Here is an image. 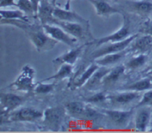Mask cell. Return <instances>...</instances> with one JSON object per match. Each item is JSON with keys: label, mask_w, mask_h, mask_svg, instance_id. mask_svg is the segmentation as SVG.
Listing matches in <instances>:
<instances>
[{"label": "cell", "mask_w": 152, "mask_h": 133, "mask_svg": "<svg viewBox=\"0 0 152 133\" xmlns=\"http://www.w3.org/2000/svg\"><path fill=\"white\" fill-rule=\"evenodd\" d=\"M87 44H88V43L82 44L79 47H73V49H71L68 52H66V53H63L61 56H57L54 59H53V63L58 65H61L62 64H68L74 66L82 55L85 47Z\"/></svg>", "instance_id": "10"}, {"label": "cell", "mask_w": 152, "mask_h": 133, "mask_svg": "<svg viewBox=\"0 0 152 133\" xmlns=\"http://www.w3.org/2000/svg\"><path fill=\"white\" fill-rule=\"evenodd\" d=\"M130 33V20L128 16L123 15V22L120 29L110 35L94 40L93 42L89 43V44H96V47H99V46L107 44V43L118 42V41H123V40L129 38L131 35Z\"/></svg>", "instance_id": "3"}, {"label": "cell", "mask_w": 152, "mask_h": 133, "mask_svg": "<svg viewBox=\"0 0 152 133\" xmlns=\"http://www.w3.org/2000/svg\"><path fill=\"white\" fill-rule=\"evenodd\" d=\"M25 101V98L14 93H1V118L7 116L13 111L17 109Z\"/></svg>", "instance_id": "6"}, {"label": "cell", "mask_w": 152, "mask_h": 133, "mask_svg": "<svg viewBox=\"0 0 152 133\" xmlns=\"http://www.w3.org/2000/svg\"><path fill=\"white\" fill-rule=\"evenodd\" d=\"M55 84L53 83L51 84H45L43 82H39L36 84L34 89V92L37 95H45L51 93L54 90Z\"/></svg>", "instance_id": "28"}, {"label": "cell", "mask_w": 152, "mask_h": 133, "mask_svg": "<svg viewBox=\"0 0 152 133\" xmlns=\"http://www.w3.org/2000/svg\"><path fill=\"white\" fill-rule=\"evenodd\" d=\"M126 69V67L125 65H119V66L110 69L109 72L104 78L102 85L105 86V87H111V86L114 85L123 76Z\"/></svg>", "instance_id": "20"}, {"label": "cell", "mask_w": 152, "mask_h": 133, "mask_svg": "<svg viewBox=\"0 0 152 133\" xmlns=\"http://www.w3.org/2000/svg\"><path fill=\"white\" fill-rule=\"evenodd\" d=\"M51 24L58 25L62 29L65 30L68 33L72 35L77 39H83L85 38V30L84 25L77 22H65V21H60L54 19Z\"/></svg>", "instance_id": "11"}, {"label": "cell", "mask_w": 152, "mask_h": 133, "mask_svg": "<svg viewBox=\"0 0 152 133\" xmlns=\"http://www.w3.org/2000/svg\"><path fill=\"white\" fill-rule=\"evenodd\" d=\"M139 35V34H133V35H131L129 38H126V39L123 40V41H118V42L110 43L108 45L101 47L100 49L96 50V51L94 50L91 54V57L94 60V59L102 57V56H105L107 54L118 53V52H121L123 51V50H127L132 43V41L135 38H137Z\"/></svg>", "instance_id": "4"}, {"label": "cell", "mask_w": 152, "mask_h": 133, "mask_svg": "<svg viewBox=\"0 0 152 133\" xmlns=\"http://www.w3.org/2000/svg\"><path fill=\"white\" fill-rule=\"evenodd\" d=\"M129 47H130L129 50L127 49L129 52V50H131V51L138 53V54L145 53L152 47V35H148V34H145L141 37H140L139 35L137 38H136L132 41Z\"/></svg>", "instance_id": "15"}, {"label": "cell", "mask_w": 152, "mask_h": 133, "mask_svg": "<svg viewBox=\"0 0 152 133\" xmlns=\"http://www.w3.org/2000/svg\"><path fill=\"white\" fill-rule=\"evenodd\" d=\"M73 65L68 64H62L60 65V67L57 70V72L54 75L45 78L43 81H50V80H60L65 79L66 78H69L73 74Z\"/></svg>", "instance_id": "22"}, {"label": "cell", "mask_w": 152, "mask_h": 133, "mask_svg": "<svg viewBox=\"0 0 152 133\" xmlns=\"http://www.w3.org/2000/svg\"><path fill=\"white\" fill-rule=\"evenodd\" d=\"M99 68V66L97 64L95 63L94 61L92 64H91L81 74L79 77H77L75 79V81H74V82L71 84V87L72 88L77 89L80 88L82 87H84L85 84L88 82L89 79L91 78V77L93 75V74Z\"/></svg>", "instance_id": "18"}, {"label": "cell", "mask_w": 152, "mask_h": 133, "mask_svg": "<svg viewBox=\"0 0 152 133\" xmlns=\"http://www.w3.org/2000/svg\"><path fill=\"white\" fill-rule=\"evenodd\" d=\"M10 6H16V0H0V7L1 9Z\"/></svg>", "instance_id": "32"}, {"label": "cell", "mask_w": 152, "mask_h": 133, "mask_svg": "<svg viewBox=\"0 0 152 133\" xmlns=\"http://www.w3.org/2000/svg\"><path fill=\"white\" fill-rule=\"evenodd\" d=\"M140 92L129 91L118 93V94L108 95V100L114 106H125L132 103L137 99L140 98Z\"/></svg>", "instance_id": "13"}, {"label": "cell", "mask_w": 152, "mask_h": 133, "mask_svg": "<svg viewBox=\"0 0 152 133\" xmlns=\"http://www.w3.org/2000/svg\"><path fill=\"white\" fill-rule=\"evenodd\" d=\"M94 7L97 16L102 17H109L114 14L120 13L122 12L119 9L113 7L105 0H88Z\"/></svg>", "instance_id": "14"}, {"label": "cell", "mask_w": 152, "mask_h": 133, "mask_svg": "<svg viewBox=\"0 0 152 133\" xmlns=\"http://www.w3.org/2000/svg\"><path fill=\"white\" fill-rule=\"evenodd\" d=\"M42 26L46 33L58 42L63 43L71 47H75L78 43L77 38L73 37L58 25L54 24H46Z\"/></svg>", "instance_id": "5"}, {"label": "cell", "mask_w": 152, "mask_h": 133, "mask_svg": "<svg viewBox=\"0 0 152 133\" xmlns=\"http://www.w3.org/2000/svg\"><path fill=\"white\" fill-rule=\"evenodd\" d=\"M55 6L52 3H49L48 0H40L37 11V19H39L42 25L51 24L53 17V11Z\"/></svg>", "instance_id": "12"}, {"label": "cell", "mask_w": 152, "mask_h": 133, "mask_svg": "<svg viewBox=\"0 0 152 133\" xmlns=\"http://www.w3.org/2000/svg\"><path fill=\"white\" fill-rule=\"evenodd\" d=\"M103 113L108 118L114 125L117 127H125L128 125L133 115L134 109L116 110V109H102Z\"/></svg>", "instance_id": "8"}, {"label": "cell", "mask_w": 152, "mask_h": 133, "mask_svg": "<svg viewBox=\"0 0 152 133\" xmlns=\"http://www.w3.org/2000/svg\"><path fill=\"white\" fill-rule=\"evenodd\" d=\"M107 66H99V69L93 74L90 79L84 85V87L88 90H95L102 85L103 79L105 75L110 71Z\"/></svg>", "instance_id": "16"}, {"label": "cell", "mask_w": 152, "mask_h": 133, "mask_svg": "<svg viewBox=\"0 0 152 133\" xmlns=\"http://www.w3.org/2000/svg\"><path fill=\"white\" fill-rule=\"evenodd\" d=\"M36 71L31 65L26 64L22 68L20 73L18 75L16 79L8 86L16 91L30 93L34 90L36 86L35 83Z\"/></svg>", "instance_id": "1"}, {"label": "cell", "mask_w": 152, "mask_h": 133, "mask_svg": "<svg viewBox=\"0 0 152 133\" xmlns=\"http://www.w3.org/2000/svg\"><path fill=\"white\" fill-rule=\"evenodd\" d=\"M146 61L147 56H145V53H139L137 56L131 59L125 66H126V69L134 70V69H137L143 66L145 62H146Z\"/></svg>", "instance_id": "26"}, {"label": "cell", "mask_w": 152, "mask_h": 133, "mask_svg": "<svg viewBox=\"0 0 152 133\" xmlns=\"http://www.w3.org/2000/svg\"><path fill=\"white\" fill-rule=\"evenodd\" d=\"M128 52L129 50H126L121 52H118V53H110V54H107L102 57L94 59V61L99 66H111V65L120 62L127 55Z\"/></svg>", "instance_id": "17"}, {"label": "cell", "mask_w": 152, "mask_h": 133, "mask_svg": "<svg viewBox=\"0 0 152 133\" xmlns=\"http://www.w3.org/2000/svg\"><path fill=\"white\" fill-rule=\"evenodd\" d=\"M65 112V109L57 106L46 109L43 112V122L46 127L56 131L60 127Z\"/></svg>", "instance_id": "7"}, {"label": "cell", "mask_w": 152, "mask_h": 133, "mask_svg": "<svg viewBox=\"0 0 152 133\" xmlns=\"http://www.w3.org/2000/svg\"><path fill=\"white\" fill-rule=\"evenodd\" d=\"M1 19H20L29 22V17L20 9L19 10H0Z\"/></svg>", "instance_id": "24"}, {"label": "cell", "mask_w": 152, "mask_h": 133, "mask_svg": "<svg viewBox=\"0 0 152 133\" xmlns=\"http://www.w3.org/2000/svg\"><path fill=\"white\" fill-rule=\"evenodd\" d=\"M142 31L145 34L152 35V21H147L144 23Z\"/></svg>", "instance_id": "31"}, {"label": "cell", "mask_w": 152, "mask_h": 133, "mask_svg": "<svg viewBox=\"0 0 152 133\" xmlns=\"http://www.w3.org/2000/svg\"><path fill=\"white\" fill-rule=\"evenodd\" d=\"M72 0H65V9L66 10H71V2Z\"/></svg>", "instance_id": "33"}, {"label": "cell", "mask_w": 152, "mask_h": 133, "mask_svg": "<svg viewBox=\"0 0 152 133\" xmlns=\"http://www.w3.org/2000/svg\"><path fill=\"white\" fill-rule=\"evenodd\" d=\"M151 81L149 78H143V79L139 80L137 81L132 83L129 85L126 86L123 88V90H129V91H135V92H142L145 90H149L151 87Z\"/></svg>", "instance_id": "25"}, {"label": "cell", "mask_w": 152, "mask_h": 133, "mask_svg": "<svg viewBox=\"0 0 152 133\" xmlns=\"http://www.w3.org/2000/svg\"><path fill=\"white\" fill-rule=\"evenodd\" d=\"M148 105H152V90H148L146 93L143 94L142 98L138 102L137 107H142V106H146Z\"/></svg>", "instance_id": "30"}, {"label": "cell", "mask_w": 152, "mask_h": 133, "mask_svg": "<svg viewBox=\"0 0 152 133\" xmlns=\"http://www.w3.org/2000/svg\"><path fill=\"white\" fill-rule=\"evenodd\" d=\"M132 11L141 15L148 14L152 10V3L146 1H133L129 2Z\"/></svg>", "instance_id": "23"}, {"label": "cell", "mask_w": 152, "mask_h": 133, "mask_svg": "<svg viewBox=\"0 0 152 133\" xmlns=\"http://www.w3.org/2000/svg\"><path fill=\"white\" fill-rule=\"evenodd\" d=\"M65 109L67 113L74 118L83 117L86 110L84 103L80 101L68 102L65 105Z\"/></svg>", "instance_id": "21"}, {"label": "cell", "mask_w": 152, "mask_h": 133, "mask_svg": "<svg viewBox=\"0 0 152 133\" xmlns=\"http://www.w3.org/2000/svg\"><path fill=\"white\" fill-rule=\"evenodd\" d=\"M53 17L54 19H58L60 21H65V22H77V23L82 24L84 26H88V21L86 20L81 16L77 14L76 12L71 10H66V9H62L59 7H54L53 11Z\"/></svg>", "instance_id": "9"}, {"label": "cell", "mask_w": 152, "mask_h": 133, "mask_svg": "<svg viewBox=\"0 0 152 133\" xmlns=\"http://www.w3.org/2000/svg\"><path fill=\"white\" fill-rule=\"evenodd\" d=\"M16 7L24 12L28 16H34L35 10L31 0H16Z\"/></svg>", "instance_id": "27"}, {"label": "cell", "mask_w": 152, "mask_h": 133, "mask_svg": "<svg viewBox=\"0 0 152 133\" xmlns=\"http://www.w3.org/2000/svg\"><path fill=\"white\" fill-rule=\"evenodd\" d=\"M149 109H147L145 106H142L140 109L137 112L135 116V129L137 132H145L148 127L150 121Z\"/></svg>", "instance_id": "19"}, {"label": "cell", "mask_w": 152, "mask_h": 133, "mask_svg": "<svg viewBox=\"0 0 152 133\" xmlns=\"http://www.w3.org/2000/svg\"><path fill=\"white\" fill-rule=\"evenodd\" d=\"M107 100H108V95L103 92L97 93L86 98V101L87 103H93V104H99V103H103Z\"/></svg>", "instance_id": "29"}, {"label": "cell", "mask_w": 152, "mask_h": 133, "mask_svg": "<svg viewBox=\"0 0 152 133\" xmlns=\"http://www.w3.org/2000/svg\"><path fill=\"white\" fill-rule=\"evenodd\" d=\"M43 118V112L33 107H22L10 112L5 118L7 122H34Z\"/></svg>", "instance_id": "2"}, {"label": "cell", "mask_w": 152, "mask_h": 133, "mask_svg": "<svg viewBox=\"0 0 152 133\" xmlns=\"http://www.w3.org/2000/svg\"><path fill=\"white\" fill-rule=\"evenodd\" d=\"M150 73L152 74V68H151V72H150Z\"/></svg>", "instance_id": "35"}, {"label": "cell", "mask_w": 152, "mask_h": 133, "mask_svg": "<svg viewBox=\"0 0 152 133\" xmlns=\"http://www.w3.org/2000/svg\"><path fill=\"white\" fill-rule=\"evenodd\" d=\"M56 1H57V0H51V3H52V4H53V5H54V6H56Z\"/></svg>", "instance_id": "34"}]
</instances>
